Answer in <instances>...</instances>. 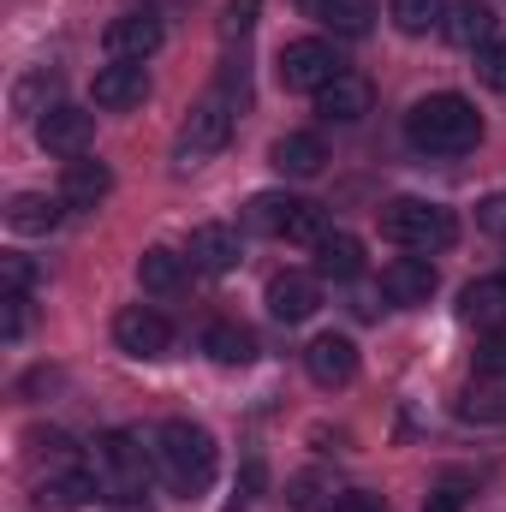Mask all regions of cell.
I'll use <instances>...</instances> for the list:
<instances>
[{
    "label": "cell",
    "mask_w": 506,
    "mask_h": 512,
    "mask_svg": "<svg viewBox=\"0 0 506 512\" xmlns=\"http://www.w3.org/2000/svg\"><path fill=\"white\" fill-rule=\"evenodd\" d=\"M477 78H483L489 90H501V96H506V36H495V42L477 54Z\"/></svg>",
    "instance_id": "f546056e"
},
{
    "label": "cell",
    "mask_w": 506,
    "mask_h": 512,
    "mask_svg": "<svg viewBox=\"0 0 506 512\" xmlns=\"http://www.w3.org/2000/svg\"><path fill=\"white\" fill-rule=\"evenodd\" d=\"M274 72H280V84H286V90H298V96H316V90H328V84L346 72V60L334 54V42H322V36H304V42H286V48H280Z\"/></svg>",
    "instance_id": "52a82bcc"
},
{
    "label": "cell",
    "mask_w": 506,
    "mask_h": 512,
    "mask_svg": "<svg viewBox=\"0 0 506 512\" xmlns=\"http://www.w3.org/2000/svg\"><path fill=\"white\" fill-rule=\"evenodd\" d=\"M60 215H66V197L18 191V197H12V209H6V227H12V233H24V239H42V233H54V227H60Z\"/></svg>",
    "instance_id": "ffe728a7"
},
{
    "label": "cell",
    "mask_w": 506,
    "mask_h": 512,
    "mask_svg": "<svg viewBox=\"0 0 506 512\" xmlns=\"http://www.w3.org/2000/svg\"><path fill=\"white\" fill-rule=\"evenodd\" d=\"M459 417L465 423H506V405H495V393H465L459 399Z\"/></svg>",
    "instance_id": "4dcf8cb0"
},
{
    "label": "cell",
    "mask_w": 506,
    "mask_h": 512,
    "mask_svg": "<svg viewBox=\"0 0 506 512\" xmlns=\"http://www.w3.org/2000/svg\"><path fill=\"white\" fill-rule=\"evenodd\" d=\"M233 120H239L233 90H227V84H221V90H209V96L191 108V120L179 126V137H173V167H179V173H191V167L215 161V155L227 149V137H233Z\"/></svg>",
    "instance_id": "5b68a950"
},
{
    "label": "cell",
    "mask_w": 506,
    "mask_h": 512,
    "mask_svg": "<svg viewBox=\"0 0 506 512\" xmlns=\"http://www.w3.org/2000/svg\"><path fill=\"white\" fill-rule=\"evenodd\" d=\"M495 12L483 6V0H459V6H447V42H459V48H489L495 42Z\"/></svg>",
    "instance_id": "7402d4cb"
},
{
    "label": "cell",
    "mask_w": 506,
    "mask_h": 512,
    "mask_svg": "<svg viewBox=\"0 0 506 512\" xmlns=\"http://www.w3.org/2000/svg\"><path fill=\"white\" fill-rule=\"evenodd\" d=\"M268 161H274L286 179H316V173H322V161H328V149H322V137H316V131H286V137H274Z\"/></svg>",
    "instance_id": "d6986e66"
},
{
    "label": "cell",
    "mask_w": 506,
    "mask_h": 512,
    "mask_svg": "<svg viewBox=\"0 0 506 512\" xmlns=\"http://www.w3.org/2000/svg\"><path fill=\"white\" fill-rule=\"evenodd\" d=\"M155 465H161V477H167V489H179V495H197V489H209V477H215V435L203 429V423H191V417H173V423H161L155 429Z\"/></svg>",
    "instance_id": "7a4b0ae2"
},
{
    "label": "cell",
    "mask_w": 506,
    "mask_h": 512,
    "mask_svg": "<svg viewBox=\"0 0 506 512\" xmlns=\"http://www.w3.org/2000/svg\"><path fill=\"white\" fill-rule=\"evenodd\" d=\"M185 262H191V256L161 251V245H155V251L137 256V286H143V292H155V298H167V292H179V286H185Z\"/></svg>",
    "instance_id": "603a6c76"
},
{
    "label": "cell",
    "mask_w": 506,
    "mask_h": 512,
    "mask_svg": "<svg viewBox=\"0 0 506 512\" xmlns=\"http://www.w3.org/2000/svg\"><path fill=\"white\" fill-rule=\"evenodd\" d=\"M477 376H506V328L477 346Z\"/></svg>",
    "instance_id": "1f68e13d"
},
{
    "label": "cell",
    "mask_w": 506,
    "mask_h": 512,
    "mask_svg": "<svg viewBox=\"0 0 506 512\" xmlns=\"http://www.w3.org/2000/svg\"><path fill=\"white\" fill-rule=\"evenodd\" d=\"M191 268H203V274H233L239 262H245V239H239V227H227V221H203L197 233H191Z\"/></svg>",
    "instance_id": "7c38bea8"
},
{
    "label": "cell",
    "mask_w": 506,
    "mask_h": 512,
    "mask_svg": "<svg viewBox=\"0 0 506 512\" xmlns=\"http://www.w3.org/2000/svg\"><path fill=\"white\" fill-rule=\"evenodd\" d=\"M251 227H262L268 239H286V245H316L328 233V215L304 197H280V191H262L251 197Z\"/></svg>",
    "instance_id": "8992f818"
},
{
    "label": "cell",
    "mask_w": 506,
    "mask_h": 512,
    "mask_svg": "<svg viewBox=\"0 0 506 512\" xmlns=\"http://www.w3.org/2000/svg\"><path fill=\"white\" fill-rule=\"evenodd\" d=\"M310 12L340 36H364L376 24V0H310Z\"/></svg>",
    "instance_id": "d4e9b609"
},
{
    "label": "cell",
    "mask_w": 506,
    "mask_h": 512,
    "mask_svg": "<svg viewBox=\"0 0 506 512\" xmlns=\"http://www.w3.org/2000/svg\"><path fill=\"white\" fill-rule=\"evenodd\" d=\"M423 512H465V483L453 477V483H441L435 495H429V507Z\"/></svg>",
    "instance_id": "d590c367"
},
{
    "label": "cell",
    "mask_w": 506,
    "mask_h": 512,
    "mask_svg": "<svg viewBox=\"0 0 506 512\" xmlns=\"http://www.w3.org/2000/svg\"><path fill=\"white\" fill-rule=\"evenodd\" d=\"M304 370L316 387H352L358 382V346L346 334H316L304 346Z\"/></svg>",
    "instance_id": "9c48e42d"
},
{
    "label": "cell",
    "mask_w": 506,
    "mask_h": 512,
    "mask_svg": "<svg viewBox=\"0 0 506 512\" xmlns=\"http://www.w3.org/2000/svg\"><path fill=\"white\" fill-rule=\"evenodd\" d=\"M90 131H96V120H90L84 108L60 102V108H48V114L36 120V143H42L48 155H66V161H78V155L90 149Z\"/></svg>",
    "instance_id": "30bf717a"
},
{
    "label": "cell",
    "mask_w": 506,
    "mask_h": 512,
    "mask_svg": "<svg viewBox=\"0 0 506 512\" xmlns=\"http://www.w3.org/2000/svg\"><path fill=\"white\" fill-rule=\"evenodd\" d=\"M114 346H120L126 358H161V352L173 346V328H167L161 310H149V304H126V310L114 316Z\"/></svg>",
    "instance_id": "ba28073f"
},
{
    "label": "cell",
    "mask_w": 506,
    "mask_h": 512,
    "mask_svg": "<svg viewBox=\"0 0 506 512\" xmlns=\"http://www.w3.org/2000/svg\"><path fill=\"white\" fill-rule=\"evenodd\" d=\"M477 227H483L489 239H506V191H495V197L477 203Z\"/></svg>",
    "instance_id": "d6a6232c"
},
{
    "label": "cell",
    "mask_w": 506,
    "mask_h": 512,
    "mask_svg": "<svg viewBox=\"0 0 506 512\" xmlns=\"http://www.w3.org/2000/svg\"><path fill=\"white\" fill-rule=\"evenodd\" d=\"M381 233H387L393 245H405L411 256H435V251H447V245L459 239V221H453L447 203H429V197H393V203L381 209Z\"/></svg>",
    "instance_id": "277c9868"
},
{
    "label": "cell",
    "mask_w": 506,
    "mask_h": 512,
    "mask_svg": "<svg viewBox=\"0 0 506 512\" xmlns=\"http://www.w3.org/2000/svg\"><path fill=\"white\" fill-rule=\"evenodd\" d=\"M381 292H387V304H399V310L429 304V298H435V268H429V256H399V262H387V268H381Z\"/></svg>",
    "instance_id": "5bb4252c"
},
{
    "label": "cell",
    "mask_w": 506,
    "mask_h": 512,
    "mask_svg": "<svg viewBox=\"0 0 506 512\" xmlns=\"http://www.w3.org/2000/svg\"><path fill=\"white\" fill-rule=\"evenodd\" d=\"M0 280H6V292H30L36 262H30V256H0Z\"/></svg>",
    "instance_id": "836d02e7"
},
{
    "label": "cell",
    "mask_w": 506,
    "mask_h": 512,
    "mask_svg": "<svg viewBox=\"0 0 506 512\" xmlns=\"http://www.w3.org/2000/svg\"><path fill=\"white\" fill-rule=\"evenodd\" d=\"M334 477L328 471H304V477H292V489H286V501L292 512H334Z\"/></svg>",
    "instance_id": "484cf974"
},
{
    "label": "cell",
    "mask_w": 506,
    "mask_h": 512,
    "mask_svg": "<svg viewBox=\"0 0 506 512\" xmlns=\"http://www.w3.org/2000/svg\"><path fill=\"white\" fill-rule=\"evenodd\" d=\"M203 352H209L215 364H227V370H245L256 358V334L239 328V322H215V328L203 334Z\"/></svg>",
    "instance_id": "cb8c5ba5"
},
{
    "label": "cell",
    "mask_w": 506,
    "mask_h": 512,
    "mask_svg": "<svg viewBox=\"0 0 506 512\" xmlns=\"http://www.w3.org/2000/svg\"><path fill=\"white\" fill-rule=\"evenodd\" d=\"M310 251H316V274H322V280H340V286H346V280L364 274V245H358L352 233H322Z\"/></svg>",
    "instance_id": "44dd1931"
},
{
    "label": "cell",
    "mask_w": 506,
    "mask_h": 512,
    "mask_svg": "<svg viewBox=\"0 0 506 512\" xmlns=\"http://www.w3.org/2000/svg\"><path fill=\"white\" fill-rule=\"evenodd\" d=\"M334 512H387V501H381V495H364V489H346V495L334 501Z\"/></svg>",
    "instance_id": "8d00e7d4"
},
{
    "label": "cell",
    "mask_w": 506,
    "mask_h": 512,
    "mask_svg": "<svg viewBox=\"0 0 506 512\" xmlns=\"http://www.w3.org/2000/svg\"><path fill=\"white\" fill-rule=\"evenodd\" d=\"M84 465H90V477H96V489H102L108 501H143L149 477L161 471V465H155V447H143V435H131V429L102 435V441L84 453Z\"/></svg>",
    "instance_id": "3957f363"
},
{
    "label": "cell",
    "mask_w": 506,
    "mask_h": 512,
    "mask_svg": "<svg viewBox=\"0 0 506 512\" xmlns=\"http://www.w3.org/2000/svg\"><path fill=\"white\" fill-rule=\"evenodd\" d=\"M370 102H376V90H370L358 72H340L328 90H316V114H322L328 126H358V120L370 114Z\"/></svg>",
    "instance_id": "e0dca14e"
},
{
    "label": "cell",
    "mask_w": 506,
    "mask_h": 512,
    "mask_svg": "<svg viewBox=\"0 0 506 512\" xmlns=\"http://www.w3.org/2000/svg\"><path fill=\"white\" fill-rule=\"evenodd\" d=\"M405 143H411L417 155H471V149L483 143V114H477L465 96H453V90L423 96V102L405 114Z\"/></svg>",
    "instance_id": "6da1fadb"
},
{
    "label": "cell",
    "mask_w": 506,
    "mask_h": 512,
    "mask_svg": "<svg viewBox=\"0 0 506 512\" xmlns=\"http://www.w3.org/2000/svg\"><path fill=\"white\" fill-rule=\"evenodd\" d=\"M459 322L477 328V334H501L506 328V274L471 280V286L459 292Z\"/></svg>",
    "instance_id": "2e32d148"
},
{
    "label": "cell",
    "mask_w": 506,
    "mask_h": 512,
    "mask_svg": "<svg viewBox=\"0 0 506 512\" xmlns=\"http://www.w3.org/2000/svg\"><path fill=\"white\" fill-rule=\"evenodd\" d=\"M256 12H262V0H227V12H221V42H245L256 24Z\"/></svg>",
    "instance_id": "f1b7e54d"
},
{
    "label": "cell",
    "mask_w": 506,
    "mask_h": 512,
    "mask_svg": "<svg viewBox=\"0 0 506 512\" xmlns=\"http://www.w3.org/2000/svg\"><path fill=\"white\" fill-rule=\"evenodd\" d=\"M12 108H18V114H36V120H42L48 108H60V102H54V78H48V66L24 72V78L12 84Z\"/></svg>",
    "instance_id": "4316f807"
},
{
    "label": "cell",
    "mask_w": 506,
    "mask_h": 512,
    "mask_svg": "<svg viewBox=\"0 0 506 512\" xmlns=\"http://www.w3.org/2000/svg\"><path fill=\"white\" fill-rule=\"evenodd\" d=\"M108 512H149L143 501H108Z\"/></svg>",
    "instance_id": "74e56055"
},
{
    "label": "cell",
    "mask_w": 506,
    "mask_h": 512,
    "mask_svg": "<svg viewBox=\"0 0 506 512\" xmlns=\"http://www.w3.org/2000/svg\"><path fill=\"white\" fill-rule=\"evenodd\" d=\"M108 191H114L108 161H90V155L66 161V173H60V197H66V209H96Z\"/></svg>",
    "instance_id": "ac0fdd59"
},
{
    "label": "cell",
    "mask_w": 506,
    "mask_h": 512,
    "mask_svg": "<svg viewBox=\"0 0 506 512\" xmlns=\"http://www.w3.org/2000/svg\"><path fill=\"white\" fill-rule=\"evenodd\" d=\"M102 48H108V60H149L155 48H161V18L155 12H120L108 30H102Z\"/></svg>",
    "instance_id": "8fae6325"
},
{
    "label": "cell",
    "mask_w": 506,
    "mask_h": 512,
    "mask_svg": "<svg viewBox=\"0 0 506 512\" xmlns=\"http://www.w3.org/2000/svg\"><path fill=\"white\" fill-rule=\"evenodd\" d=\"M90 96H96V108L126 114V108H137V102L149 96V72H143L137 60H114V66H102V72H96Z\"/></svg>",
    "instance_id": "9a60e30c"
},
{
    "label": "cell",
    "mask_w": 506,
    "mask_h": 512,
    "mask_svg": "<svg viewBox=\"0 0 506 512\" xmlns=\"http://www.w3.org/2000/svg\"><path fill=\"white\" fill-rule=\"evenodd\" d=\"M0 304H6V340H24V328H30V298H24V292H6Z\"/></svg>",
    "instance_id": "e575fe53"
},
{
    "label": "cell",
    "mask_w": 506,
    "mask_h": 512,
    "mask_svg": "<svg viewBox=\"0 0 506 512\" xmlns=\"http://www.w3.org/2000/svg\"><path fill=\"white\" fill-rule=\"evenodd\" d=\"M387 12L405 36H429L435 24H447V0H393Z\"/></svg>",
    "instance_id": "83f0119b"
},
{
    "label": "cell",
    "mask_w": 506,
    "mask_h": 512,
    "mask_svg": "<svg viewBox=\"0 0 506 512\" xmlns=\"http://www.w3.org/2000/svg\"><path fill=\"white\" fill-rule=\"evenodd\" d=\"M316 280H322V274H298V268L274 274V280H268V316H274V322H310L316 304H322V286H316Z\"/></svg>",
    "instance_id": "4fadbf2b"
}]
</instances>
